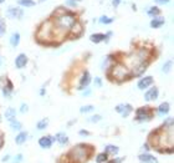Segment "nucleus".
Here are the masks:
<instances>
[{"mask_svg":"<svg viewBox=\"0 0 174 163\" xmlns=\"http://www.w3.org/2000/svg\"><path fill=\"white\" fill-rule=\"evenodd\" d=\"M88 151L87 147L83 144L73 147L68 153V160L71 161V163H85L88 160Z\"/></svg>","mask_w":174,"mask_h":163,"instance_id":"1","label":"nucleus"},{"mask_svg":"<svg viewBox=\"0 0 174 163\" xmlns=\"http://www.w3.org/2000/svg\"><path fill=\"white\" fill-rule=\"evenodd\" d=\"M54 36V27L51 25L50 21H46L42 24V26L39 29V34H37V38L40 41H51Z\"/></svg>","mask_w":174,"mask_h":163,"instance_id":"2","label":"nucleus"},{"mask_svg":"<svg viewBox=\"0 0 174 163\" xmlns=\"http://www.w3.org/2000/svg\"><path fill=\"white\" fill-rule=\"evenodd\" d=\"M75 22V17L72 14H67L65 13L64 15H60L57 17V21H56V25H57L59 29H61L62 31H66L68 29H71V26Z\"/></svg>","mask_w":174,"mask_h":163,"instance_id":"3","label":"nucleus"},{"mask_svg":"<svg viewBox=\"0 0 174 163\" xmlns=\"http://www.w3.org/2000/svg\"><path fill=\"white\" fill-rule=\"evenodd\" d=\"M111 75L116 81H124L127 76H128V70H127L123 65H113V67L111 70Z\"/></svg>","mask_w":174,"mask_h":163,"instance_id":"4","label":"nucleus"},{"mask_svg":"<svg viewBox=\"0 0 174 163\" xmlns=\"http://www.w3.org/2000/svg\"><path fill=\"white\" fill-rule=\"evenodd\" d=\"M147 67H148V62H145V61H140L138 64H136L134 65V69H133V75L134 76L142 75L145 70H147Z\"/></svg>","mask_w":174,"mask_h":163,"instance_id":"5","label":"nucleus"},{"mask_svg":"<svg viewBox=\"0 0 174 163\" xmlns=\"http://www.w3.org/2000/svg\"><path fill=\"white\" fill-rule=\"evenodd\" d=\"M116 111L119 112L123 117H127V116L132 112V106L131 105H119V106L116 107Z\"/></svg>","mask_w":174,"mask_h":163,"instance_id":"6","label":"nucleus"},{"mask_svg":"<svg viewBox=\"0 0 174 163\" xmlns=\"http://www.w3.org/2000/svg\"><path fill=\"white\" fill-rule=\"evenodd\" d=\"M158 94H159L158 88L157 87H152L150 90L147 91V94L144 95V100L145 101H153V100H156L157 97H158Z\"/></svg>","mask_w":174,"mask_h":163,"instance_id":"7","label":"nucleus"},{"mask_svg":"<svg viewBox=\"0 0 174 163\" xmlns=\"http://www.w3.org/2000/svg\"><path fill=\"white\" fill-rule=\"evenodd\" d=\"M22 10L19 8H11L8 10V15L9 17H13V19H21L22 17Z\"/></svg>","mask_w":174,"mask_h":163,"instance_id":"8","label":"nucleus"},{"mask_svg":"<svg viewBox=\"0 0 174 163\" xmlns=\"http://www.w3.org/2000/svg\"><path fill=\"white\" fill-rule=\"evenodd\" d=\"M90 81H91V76H90V72L87 71L82 75V78H81V81H80V86L77 88L78 90H82V88L87 87L88 85H90Z\"/></svg>","mask_w":174,"mask_h":163,"instance_id":"9","label":"nucleus"},{"mask_svg":"<svg viewBox=\"0 0 174 163\" xmlns=\"http://www.w3.org/2000/svg\"><path fill=\"white\" fill-rule=\"evenodd\" d=\"M152 83H153V77L152 76H147V77H143L142 80L138 82V87L140 88V90H144V88L149 87Z\"/></svg>","mask_w":174,"mask_h":163,"instance_id":"10","label":"nucleus"},{"mask_svg":"<svg viewBox=\"0 0 174 163\" xmlns=\"http://www.w3.org/2000/svg\"><path fill=\"white\" fill-rule=\"evenodd\" d=\"M26 64H27V57H26L25 54H20V55H19V56L15 59V65H16L17 69L25 67Z\"/></svg>","mask_w":174,"mask_h":163,"instance_id":"11","label":"nucleus"},{"mask_svg":"<svg viewBox=\"0 0 174 163\" xmlns=\"http://www.w3.org/2000/svg\"><path fill=\"white\" fill-rule=\"evenodd\" d=\"M52 141H54V139L51 138V137L45 136V137H41L39 139V144H40L41 148H50L51 144H52Z\"/></svg>","mask_w":174,"mask_h":163,"instance_id":"12","label":"nucleus"},{"mask_svg":"<svg viewBox=\"0 0 174 163\" xmlns=\"http://www.w3.org/2000/svg\"><path fill=\"white\" fill-rule=\"evenodd\" d=\"M139 161L142 162V163H158L156 157H153L152 155H147V153L140 155L139 156Z\"/></svg>","mask_w":174,"mask_h":163,"instance_id":"13","label":"nucleus"},{"mask_svg":"<svg viewBox=\"0 0 174 163\" xmlns=\"http://www.w3.org/2000/svg\"><path fill=\"white\" fill-rule=\"evenodd\" d=\"M136 118L139 120V121H144L148 118V110L145 108V107H140V108L137 110V116H136Z\"/></svg>","mask_w":174,"mask_h":163,"instance_id":"14","label":"nucleus"},{"mask_svg":"<svg viewBox=\"0 0 174 163\" xmlns=\"http://www.w3.org/2000/svg\"><path fill=\"white\" fill-rule=\"evenodd\" d=\"M82 31H83V27H82V25L80 24V22H76L75 21L73 22V25L71 26V32L73 35H77V36H80L82 34Z\"/></svg>","mask_w":174,"mask_h":163,"instance_id":"15","label":"nucleus"},{"mask_svg":"<svg viewBox=\"0 0 174 163\" xmlns=\"http://www.w3.org/2000/svg\"><path fill=\"white\" fill-rule=\"evenodd\" d=\"M163 25H164V19L161 16L154 17V19L152 20V22H150V26H152L153 29H158V27H161Z\"/></svg>","mask_w":174,"mask_h":163,"instance_id":"16","label":"nucleus"},{"mask_svg":"<svg viewBox=\"0 0 174 163\" xmlns=\"http://www.w3.org/2000/svg\"><path fill=\"white\" fill-rule=\"evenodd\" d=\"M19 43H20V34H19V32H14L10 38V44L15 48V46L19 45Z\"/></svg>","mask_w":174,"mask_h":163,"instance_id":"17","label":"nucleus"},{"mask_svg":"<svg viewBox=\"0 0 174 163\" xmlns=\"http://www.w3.org/2000/svg\"><path fill=\"white\" fill-rule=\"evenodd\" d=\"M56 139L59 141L60 144H66L68 142V137L65 133H62V132H60V133L56 134Z\"/></svg>","mask_w":174,"mask_h":163,"instance_id":"18","label":"nucleus"},{"mask_svg":"<svg viewBox=\"0 0 174 163\" xmlns=\"http://www.w3.org/2000/svg\"><path fill=\"white\" fill-rule=\"evenodd\" d=\"M26 138H27V133L26 132H20L17 134V136L15 137V142L17 144H22L25 141H26Z\"/></svg>","mask_w":174,"mask_h":163,"instance_id":"19","label":"nucleus"},{"mask_svg":"<svg viewBox=\"0 0 174 163\" xmlns=\"http://www.w3.org/2000/svg\"><path fill=\"white\" fill-rule=\"evenodd\" d=\"M105 150H106V153H108V155H117L119 148L116 146H112V144H108V146H106Z\"/></svg>","mask_w":174,"mask_h":163,"instance_id":"20","label":"nucleus"},{"mask_svg":"<svg viewBox=\"0 0 174 163\" xmlns=\"http://www.w3.org/2000/svg\"><path fill=\"white\" fill-rule=\"evenodd\" d=\"M105 40V35L103 34H93L91 35V41L92 43H95V44H98V43H101V41Z\"/></svg>","mask_w":174,"mask_h":163,"instance_id":"21","label":"nucleus"},{"mask_svg":"<svg viewBox=\"0 0 174 163\" xmlns=\"http://www.w3.org/2000/svg\"><path fill=\"white\" fill-rule=\"evenodd\" d=\"M168 111H169V104H167V102L162 104L161 106H159V108H158L159 115H166V113H168Z\"/></svg>","mask_w":174,"mask_h":163,"instance_id":"22","label":"nucleus"},{"mask_svg":"<svg viewBox=\"0 0 174 163\" xmlns=\"http://www.w3.org/2000/svg\"><path fill=\"white\" fill-rule=\"evenodd\" d=\"M48 125H49V120L44 118V120H41L40 122H37L36 127H37V129H45L46 127H48Z\"/></svg>","mask_w":174,"mask_h":163,"instance_id":"23","label":"nucleus"},{"mask_svg":"<svg viewBox=\"0 0 174 163\" xmlns=\"http://www.w3.org/2000/svg\"><path fill=\"white\" fill-rule=\"evenodd\" d=\"M19 5H22V6H34L35 5V1H32V0H19L17 1Z\"/></svg>","mask_w":174,"mask_h":163,"instance_id":"24","label":"nucleus"},{"mask_svg":"<svg viewBox=\"0 0 174 163\" xmlns=\"http://www.w3.org/2000/svg\"><path fill=\"white\" fill-rule=\"evenodd\" d=\"M15 113H16V111L14 108H8L6 112H5V117L9 118V120H13L14 117H15Z\"/></svg>","mask_w":174,"mask_h":163,"instance_id":"25","label":"nucleus"},{"mask_svg":"<svg viewBox=\"0 0 174 163\" xmlns=\"http://www.w3.org/2000/svg\"><path fill=\"white\" fill-rule=\"evenodd\" d=\"M159 13H161V11H159V9L157 6H152L148 10V15H150V16H158Z\"/></svg>","mask_w":174,"mask_h":163,"instance_id":"26","label":"nucleus"},{"mask_svg":"<svg viewBox=\"0 0 174 163\" xmlns=\"http://www.w3.org/2000/svg\"><path fill=\"white\" fill-rule=\"evenodd\" d=\"M107 153H100V155H97L96 157V161L97 163H103V162H106L107 161Z\"/></svg>","mask_w":174,"mask_h":163,"instance_id":"27","label":"nucleus"},{"mask_svg":"<svg viewBox=\"0 0 174 163\" xmlns=\"http://www.w3.org/2000/svg\"><path fill=\"white\" fill-rule=\"evenodd\" d=\"M11 123H10V127L13 129H20L21 128V123L19 122V121H15V120H10Z\"/></svg>","mask_w":174,"mask_h":163,"instance_id":"28","label":"nucleus"},{"mask_svg":"<svg viewBox=\"0 0 174 163\" xmlns=\"http://www.w3.org/2000/svg\"><path fill=\"white\" fill-rule=\"evenodd\" d=\"M112 21H113V19H111V17H107V16L100 17V22H102V24H111Z\"/></svg>","mask_w":174,"mask_h":163,"instance_id":"29","label":"nucleus"},{"mask_svg":"<svg viewBox=\"0 0 174 163\" xmlns=\"http://www.w3.org/2000/svg\"><path fill=\"white\" fill-rule=\"evenodd\" d=\"M81 113H87V112H91V111H93V106H83L81 107Z\"/></svg>","mask_w":174,"mask_h":163,"instance_id":"30","label":"nucleus"},{"mask_svg":"<svg viewBox=\"0 0 174 163\" xmlns=\"http://www.w3.org/2000/svg\"><path fill=\"white\" fill-rule=\"evenodd\" d=\"M172 60H169V61L168 62H166V64H164V66H163V72H168L169 71V69H171L172 67Z\"/></svg>","mask_w":174,"mask_h":163,"instance_id":"31","label":"nucleus"},{"mask_svg":"<svg viewBox=\"0 0 174 163\" xmlns=\"http://www.w3.org/2000/svg\"><path fill=\"white\" fill-rule=\"evenodd\" d=\"M5 32V22L3 19H0V35H3Z\"/></svg>","mask_w":174,"mask_h":163,"instance_id":"32","label":"nucleus"},{"mask_svg":"<svg viewBox=\"0 0 174 163\" xmlns=\"http://www.w3.org/2000/svg\"><path fill=\"white\" fill-rule=\"evenodd\" d=\"M164 127L172 128V127H173V118H168V121H166V122H164Z\"/></svg>","mask_w":174,"mask_h":163,"instance_id":"33","label":"nucleus"},{"mask_svg":"<svg viewBox=\"0 0 174 163\" xmlns=\"http://www.w3.org/2000/svg\"><path fill=\"white\" fill-rule=\"evenodd\" d=\"M11 90H13V86H10L9 88H8V86H6V87H4V95H5V96H10Z\"/></svg>","mask_w":174,"mask_h":163,"instance_id":"34","label":"nucleus"},{"mask_svg":"<svg viewBox=\"0 0 174 163\" xmlns=\"http://www.w3.org/2000/svg\"><path fill=\"white\" fill-rule=\"evenodd\" d=\"M66 4H67V5H70V6H76L77 1H75V0H67Z\"/></svg>","mask_w":174,"mask_h":163,"instance_id":"35","label":"nucleus"},{"mask_svg":"<svg viewBox=\"0 0 174 163\" xmlns=\"http://www.w3.org/2000/svg\"><path fill=\"white\" fill-rule=\"evenodd\" d=\"M95 83H96V86L101 87V86H102V80H101L100 77H96V78H95Z\"/></svg>","mask_w":174,"mask_h":163,"instance_id":"36","label":"nucleus"},{"mask_svg":"<svg viewBox=\"0 0 174 163\" xmlns=\"http://www.w3.org/2000/svg\"><path fill=\"white\" fill-rule=\"evenodd\" d=\"M101 120V116H93V117L91 118L92 122H97V121H100Z\"/></svg>","mask_w":174,"mask_h":163,"instance_id":"37","label":"nucleus"},{"mask_svg":"<svg viewBox=\"0 0 174 163\" xmlns=\"http://www.w3.org/2000/svg\"><path fill=\"white\" fill-rule=\"evenodd\" d=\"M80 134H81V136H88V134H90V132H88V131H85V129H81V131H80Z\"/></svg>","mask_w":174,"mask_h":163,"instance_id":"38","label":"nucleus"},{"mask_svg":"<svg viewBox=\"0 0 174 163\" xmlns=\"http://www.w3.org/2000/svg\"><path fill=\"white\" fill-rule=\"evenodd\" d=\"M20 111H21V112H26V111H27V105H25V104H22V106H21V108H20Z\"/></svg>","mask_w":174,"mask_h":163,"instance_id":"39","label":"nucleus"},{"mask_svg":"<svg viewBox=\"0 0 174 163\" xmlns=\"http://www.w3.org/2000/svg\"><path fill=\"white\" fill-rule=\"evenodd\" d=\"M21 160H22V156H21V155H19V156L15 158V160H14V163H19Z\"/></svg>","mask_w":174,"mask_h":163,"instance_id":"40","label":"nucleus"},{"mask_svg":"<svg viewBox=\"0 0 174 163\" xmlns=\"http://www.w3.org/2000/svg\"><path fill=\"white\" fill-rule=\"evenodd\" d=\"M156 1H157L158 4H168L169 0H156Z\"/></svg>","mask_w":174,"mask_h":163,"instance_id":"41","label":"nucleus"},{"mask_svg":"<svg viewBox=\"0 0 174 163\" xmlns=\"http://www.w3.org/2000/svg\"><path fill=\"white\" fill-rule=\"evenodd\" d=\"M119 3H121V0H113V6H117V5H119Z\"/></svg>","mask_w":174,"mask_h":163,"instance_id":"42","label":"nucleus"},{"mask_svg":"<svg viewBox=\"0 0 174 163\" xmlns=\"http://www.w3.org/2000/svg\"><path fill=\"white\" fill-rule=\"evenodd\" d=\"M3 143H4V138H3L1 134H0V148L3 147Z\"/></svg>","mask_w":174,"mask_h":163,"instance_id":"43","label":"nucleus"},{"mask_svg":"<svg viewBox=\"0 0 174 163\" xmlns=\"http://www.w3.org/2000/svg\"><path fill=\"white\" fill-rule=\"evenodd\" d=\"M90 92H91L90 90H87V91H85V92H83V96H88V95H90Z\"/></svg>","mask_w":174,"mask_h":163,"instance_id":"44","label":"nucleus"},{"mask_svg":"<svg viewBox=\"0 0 174 163\" xmlns=\"http://www.w3.org/2000/svg\"><path fill=\"white\" fill-rule=\"evenodd\" d=\"M121 162V160H118V161H111L110 163H119Z\"/></svg>","mask_w":174,"mask_h":163,"instance_id":"45","label":"nucleus"},{"mask_svg":"<svg viewBox=\"0 0 174 163\" xmlns=\"http://www.w3.org/2000/svg\"><path fill=\"white\" fill-rule=\"evenodd\" d=\"M3 1H4V0H0V4H1V3H3Z\"/></svg>","mask_w":174,"mask_h":163,"instance_id":"46","label":"nucleus"}]
</instances>
